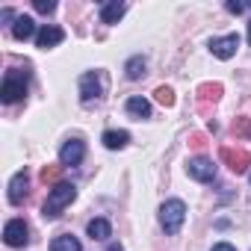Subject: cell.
<instances>
[{"instance_id": "1", "label": "cell", "mask_w": 251, "mask_h": 251, "mask_svg": "<svg viewBox=\"0 0 251 251\" xmlns=\"http://www.w3.org/2000/svg\"><path fill=\"white\" fill-rule=\"evenodd\" d=\"M74 198H77V189H74L71 183H56V186H50L48 201L42 204V216H45L48 222L59 219V216H62V210H65Z\"/></svg>"}, {"instance_id": "2", "label": "cell", "mask_w": 251, "mask_h": 251, "mask_svg": "<svg viewBox=\"0 0 251 251\" xmlns=\"http://www.w3.org/2000/svg\"><path fill=\"white\" fill-rule=\"evenodd\" d=\"M27 80H30V71H6L3 77V86H0V100L3 103H15L21 98H27Z\"/></svg>"}, {"instance_id": "3", "label": "cell", "mask_w": 251, "mask_h": 251, "mask_svg": "<svg viewBox=\"0 0 251 251\" xmlns=\"http://www.w3.org/2000/svg\"><path fill=\"white\" fill-rule=\"evenodd\" d=\"M183 219H186V204L180 198H172V201H166L160 207V225H163L166 233H177Z\"/></svg>"}, {"instance_id": "4", "label": "cell", "mask_w": 251, "mask_h": 251, "mask_svg": "<svg viewBox=\"0 0 251 251\" xmlns=\"http://www.w3.org/2000/svg\"><path fill=\"white\" fill-rule=\"evenodd\" d=\"M103 92H106V74L103 71H86L80 77V100L83 103L103 98Z\"/></svg>"}, {"instance_id": "5", "label": "cell", "mask_w": 251, "mask_h": 251, "mask_svg": "<svg viewBox=\"0 0 251 251\" xmlns=\"http://www.w3.org/2000/svg\"><path fill=\"white\" fill-rule=\"evenodd\" d=\"M219 157H222V163H225L233 175H245V172L251 169V157H248L245 148H230V145H225V148L219 151Z\"/></svg>"}, {"instance_id": "6", "label": "cell", "mask_w": 251, "mask_h": 251, "mask_svg": "<svg viewBox=\"0 0 251 251\" xmlns=\"http://www.w3.org/2000/svg\"><path fill=\"white\" fill-rule=\"evenodd\" d=\"M3 242H6L9 248H24V245L30 242V227H27V222H24V219H9L6 227H3Z\"/></svg>"}, {"instance_id": "7", "label": "cell", "mask_w": 251, "mask_h": 251, "mask_svg": "<svg viewBox=\"0 0 251 251\" xmlns=\"http://www.w3.org/2000/svg\"><path fill=\"white\" fill-rule=\"evenodd\" d=\"M186 172H189V177H195V180H201V183H210V180L216 177V166H213V160L204 157V154L192 157V160L186 163Z\"/></svg>"}, {"instance_id": "8", "label": "cell", "mask_w": 251, "mask_h": 251, "mask_svg": "<svg viewBox=\"0 0 251 251\" xmlns=\"http://www.w3.org/2000/svg\"><path fill=\"white\" fill-rule=\"evenodd\" d=\"M83 157H86V145H83L80 139H68V142L62 145V151H59V163H62L65 169H68V166H80Z\"/></svg>"}, {"instance_id": "9", "label": "cell", "mask_w": 251, "mask_h": 251, "mask_svg": "<svg viewBox=\"0 0 251 251\" xmlns=\"http://www.w3.org/2000/svg\"><path fill=\"white\" fill-rule=\"evenodd\" d=\"M236 48H239V36H236V33L222 36V39H210V50H213V56H219V59H230V56L236 53Z\"/></svg>"}, {"instance_id": "10", "label": "cell", "mask_w": 251, "mask_h": 251, "mask_svg": "<svg viewBox=\"0 0 251 251\" xmlns=\"http://www.w3.org/2000/svg\"><path fill=\"white\" fill-rule=\"evenodd\" d=\"M27 189H30V175H27V169L24 172H18L12 180H9V204H24V198H27Z\"/></svg>"}, {"instance_id": "11", "label": "cell", "mask_w": 251, "mask_h": 251, "mask_svg": "<svg viewBox=\"0 0 251 251\" xmlns=\"http://www.w3.org/2000/svg\"><path fill=\"white\" fill-rule=\"evenodd\" d=\"M62 39H65V33H62L59 27H53V24H45V27L39 30V36H36V48L48 50V48H56Z\"/></svg>"}, {"instance_id": "12", "label": "cell", "mask_w": 251, "mask_h": 251, "mask_svg": "<svg viewBox=\"0 0 251 251\" xmlns=\"http://www.w3.org/2000/svg\"><path fill=\"white\" fill-rule=\"evenodd\" d=\"M33 36H39V33H36V21H33L30 15H18L15 24H12V39L27 42V39H33Z\"/></svg>"}, {"instance_id": "13", "label": "cell", "mask_w": 251, "mask_h": 251, "mask_svg": "<svg viewBox=\"0 0 251 251\" xmlns=\"http://www.w3.org/2000/svg\"><path fill=\"white\" fill-rule=\"evenodd\" d=\"M127 12V3H121V0H109V3L100 9V21L103 24H118V18Z\"/></svg>"}, {"instance_id": "14", "label": "cell", "mask_w": 251, "mask_h": 251, "mask_svg": "<svg viewBox=\"0 0 251 251\" xmlns=\"http://www.w3.org/2000/svg\"><path fill=\"white\" fill-rule=\"evenodd\" d=\"M100 142H103L109 151H121L124 145L130 142V133H127V130H106V133L100 136Z\"/></svg>"}, {"instance_id": "15", "label": "cell", "mask_w": 251, "mask_h": 251, "mask_svg": "<svg viewBox=\"0 0 251 251\" xmlns=\"http://www.w3.org/2000/svg\"><path fill=\"white\" fill-rule=\"evenodd\" d=\"M86 230H89V236H92V239H98V242H103V239H109V236H112V225H109L106 219H92Z\"/></svg>"}, {"instance_id": "16", "label": "cell", "mask_w": 251, "mask_h": 251, "mask_svg": "<svg viewBox=\"0 0 251 251\" xmlns=\"http://www.w3.org/2000/svg\"><path fill=\"white\" fill-rule=\"evenodd\" d=\"M222 92H225V89H222V83H201V86H198V98H201V106H207L210 100L216 103V100L222 98Z\"/></svg>"}, {"instance_id": "17", "label": "cell", "mask_w": 251, "mask_h": 251, "mask_svg": "<svg viewBox=\"0 0 251 251\" xmlns=\"http://www.w3.org/2000/svg\"><path fill=\"white\" fill-rule=\"evenodd\" d=\"M50 251H83V245H80L77 236H71V233H59V236L50 242Z\"/></svg>"}, {"instance_id": "18", "label": "cell", "mask_w": 251, "mask_h": 251, "mask_svg": "<svg viewBox=\"0 0 251 251\" xmlns=\"http://www.w3.org/2000/svg\"><path fill=\"white\" fill-rule=\"evenodd\" d=\"M127 112H130L133 118H151V103H148L145 98H130V100H127Z\"/></svg>"}, {"instance_id": "19", "label": "cell", "mask_w": 251, "mask_h": 251, "mask_svg": "<svg viewBox=\"0 0 251 251\" xmlns=\"http://www.w3.org/2000/svg\"><path fill=\"white\" fill-rule=\"evenodd\" d=\"M230 133L236 139H251V118L248 115H239L233 124H230Z\"/></svg>"}, {"instance_id": "20", "label": "cell", "mask_w": 251, "mask_h": 251, "mask_svg": "<svg viewBox=\"0 0 251 251\" xmlns=\"http://www.w3.org/2000/svg\"><path fill=\"white\" fill-rule=\"evenodd\" d=\"M124 71H127V80H139L145 74V56H130L127 65H124Z\"/></svg>"}, {"instance_id": "21", "label": "cell", "mask_w": 251, "mask_h": 251, "mask_svg": "<svg viewBox=\"0 0 251 251\" xmlns=\"http://www.w3.org/2000/svg\"><path fill=\"white\" fill-rule=\"evenodd\" d=\"M154 98L163 103V106H175V92L169 89V86H157V92H154Z\"/></svg>"}, {"instance_id": "22", "label": "cell", "mask_w": 251, "mask_h": 251, "mask_svg": "<svg viewBox=\"0 0 251 251\" xmlns=\"http://www.w3.org/2000/svg\"><path fill=\"white\" fill-rule=\"evenodd\" d=\"M42 180L50 183V186H56L59 183V166H45L42 169Z\"/></svg>"}, {"instance_id": "23", "label": "cell", "mask_w": 251, "mask_h": 251, "mask_svg": "<svg viewBox=\"0 0 251 251\" xmlns=\"http://www.w3.org/2000/svg\"><path fill=\"white\" fill-rule=\"evenodd\" d=\"M225 9H227L230 15H242V12H248V9H251V3H236V0H227Z\"/></svg>"}, {"instance_id": "24", "label": "cell", "mask_w": 251, "mask_h": 251, "mask_svg": "<svg viewBox=\"0 0 251 251\" xmlns=\"http://www.w3.org/2000/svg\"><path fill=\"white\" fill-rule=\"evenodd\" d=\"M33 6H36V12H42V15H50V12L56 9L53 0H33Z\"/></svg>"}, {"instance_id": "25", "label": "cell", "mask_w": 251, "mask_h": 251, "mask_svg": "<svg viewBox=\"0 0 251 251\" xmlns=\"http://www.w3.org/2000/svg\"><path fill=\"white\" fill-rule=\"evenodd\" d=\"M189 145H192L195 151H204V148H207V136H204V133H189Z\"/></svg>"}, {"instance_id": "26", "label": "cell", "mask_w": 251, "mask_h": 251, "mask_svg": "<svg viewBox=\"0 0 251 251\" xmlns=\"http://www.w3.org/2000/svg\"><path fill=\"white\" fill-rule=\"evenodd\" d=\"M0 21H3V24L15 21V12H12V9H3V12H0Z\"/></svg>"}, {"instance_id": "27", "label": "cell", "mask_w": 251, "mask_h": 251, "mask_svg": "<svg viewBox=\"0 0 251 251\" xmlns=\"http://www.w3.org/2000/svg\"><path fill=\"white\" fill-rule=\"evenodd\" d=\"M213 251H236V248H233L230 242H216V245H213Z\"/></svg>"}, {"instance_id": "28", "label": "cell", "mask_w": 251, "mask_h": 251, "mask_svg": "<svg viewBox=\"0 0 251 251\" xmlns=\"http://www.w3.org/2000/svg\"><path fill=\"white\" fill-rule=\"evenodd\" d=\"M106 251H124V248H121V245H109Z\"/></svg>"}, {"instance_id": "29", "label": "cell", "mask_w": 251, "mask_h": 251, "mask_svg": "<svg viewBox=\"0 0 251 251\" xmlns=\"http://www.w3.org/2000/svg\"><path fill=\"white\" fill-rule=\"evenodd\" d=\"M248 45H251V24H248Z\"/></svg>"}]
</instances>
